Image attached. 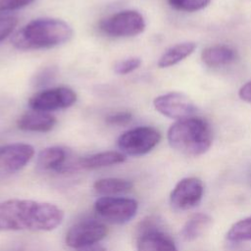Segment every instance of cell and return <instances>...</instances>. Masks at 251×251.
Here are the masks:
<instances>
[{"label":"cell","mask_w":251,"mask_h":251,"mask_svg":"<svg viewBox=\"0 0 251 251\" xmlns=\"http://www.w3.org/2000/svg\"><path fill=\"white\" fill-rule=\"evenodd\" d=\"M80 251H107V250L98 244H94V245L82 248V249H80Z\"/></svg>","instance_id":"83f0119b"},{"label":"cell","mask_w":251,"mask_h":251,"mask_svg":"<svg viewBox=\"0 0 251 251\" xmlns=\"http://www.w3.org/2000/svg\"><path fill=\"white\" fill-rule=\"evenodd\" d=\"M94 209L107 222L121 225L129 222L136 215L138 204L131 198L103 196L95 201Z\"/></svg>","instance_id":"8992f818"},{"label":"cell","mask_w":251,"mask_h":251,"mask_svg":"<svg viewBox=\"0 0 251 251\" xmlns=\"http://www.w3.org/2000/svg\"><path fill=\"white\" fill-rule=\"evenodd\" d=\"M76 101L75 92L66 86L46 89L30 97L28 104L34 111L49 112L71 107Z\"/></svg>","instance_id":"30bf717a"},{"label":"cell","mask_w":251,"mask_h":251,"mask_svg":"<svg viewBox=\"0 0 251 251\" xmlns=\"http://www.w3.org/2000/svg\"><path fill=\"white\" fill-rule=\"evenodd\" d=\"M125 161L126 156L124 153H120L117 151H104L80 158L78 160H75V162L66 163L60 173L74 172L79 170H95L121 164Z\"/></svg>","instance_id":"4fadbf2b"},{"label":"cell","mask_w":251,"mask_h":251,"mask_svg":"<svg viewBox=\"0 0 251 251\" xmlns=\"http://www.w3.org/2000/svg\"><path fill=\"white\" fill-rule=\"evenodd\" d=\"M34 149L26 143H12L0 148V176L22 170L33 157Z\"/></svg>","instance_id":"7c38bea8"},{"label":"cell","mask_w":251,"mask_h":251,"mask_svg":"<svg viewBox=\"0 0 251 251\" xmlns=\"http://www.w3.org/2000/svg\"><path fill=\"white\" fill-rule=\"evenodd\" d=\"M136 248L137 251H177L174 239L152 219L141 224Z\"/></svg>","instance_id":"ba28073f"},{"label":"cell","mask_w":251,"mask_h":251,"mask_svg":"<svg viewBox=\"0 0 251 251\" xmlns=\"http://www.w3.org/2000/svg\"><path fill=\"white\" fill-rule=\"evenodd\" d=\"M67 162V152L59 146L47 147L37 156V168L41 171L59 172Z\"/></svg>","instance_id":"2e32d148"},{"label":"cell","mask_w":251,"mask_h":251,"mask_svg":"<svg viewBox=\"0 0 251 251\" xmlns=\"http://www.w3.org/2000/svg\"><path fill=\"white\" fill-rule=\"evenodd\" d=\"M236 52L226 45H214L205 48L201 52L202 62L211 68L226 66L234 62Z\"/></svg>","instance_id":"9a60e30c"},{"label":"cell","mask_w":251,"mask_h":251,"mask_svg":"<svg viewBox=\"0 0 251 251\" xmlns=\"http://www.w3.org/2000/svg\"><path fill=\"white\" fill-rule=\"evenodd\" d=\"M73 36L72 27L64 21L52 18L36 19L18 30L11 41L20 50L52 48L69 41Z\"/></svg>","instance_id":"7a4b0ae2"},{"label":"cell","mask_w":251,"mask_h":251,"mask_svg":"<svg viewBox=\"0 0 251 251\" xmlns=\"http://www.w3.org/2000/svg\"><path fill=\"white\" fill-rule=\"evenodd\" d=\"M18 20L14 17L0 18V42L5 39L15 29Z\"/></svg>","instance_id":"cb8c5ba5"},{"label":"cell","mask_w":251,"mask_h":251,"mask_svg":"<svg viewBox=\"0 0 251 251\" xmlns=\"http://www.w3.org/2000/svg\"><path fill=\"white\" fill-rule=\"evenodd\" d=\"M196 49V43L186 41L177 43L167 49L158 60V67L161 69L169 68L176 65L177 63L190 56Z\"/></svg>","instance_id":"ac0fdd59"},{"label":"cell","mask_w":251,"mask_h":251,"mask_svg":"<svg viewBox=\"0 0 251 251\" xmlns=\"http://www.w3.org/2000/svg\"><path fill=\"white\" fill-rule=\"evenodd\" d=\"M36 0H0V13L22 9Z\"/></svg>","instance_id":"603a6c76"},{"label":"cell","mask_w":251,"mask_h":251,"mask_svg":"<svg viewBox=\"0 0 251 251\" xmlns=\"http://www.w3.org/2000/svg\"><path fill=\"white\" fill-rule=\"evenodd\" d=\"M64 212L54 204L25 199H10L0 203V231H48L56 228Z\"/></svg>","instance_id":"6da1fadb"},{"label":"cell","mask_w":251,"mask_h":251,"mask_svg":"<svg viewBox=\"0 0 251 251\" xmlns=\"http://www.w3.org/2000/svg\"><path fill=\"white\" fill-rule=\"evenodd\" d=\"M132 119V115L128 112H118L109 115L106 118V122L110 125L125 126L127 125Z\"/></svg>","instance_id":"484cf974"},{"label":"cell","mask_w":251,"mask_h":251,"mask_svg":"<svg viewBox=\"0 0 251 251\" xmlns=\"http://www.w3.org/2000/svg\"><path fill=\"white\" fill-rule=\"evenodd\" d=\"M99 29L112 37H129L140 34L145 29L143 16L134 10L116 13L99 23Z\"/></svg>","instance_id":"277c9868"},{"label":"cell","mask_w":251,"mask_h":251,"mask_svg":"<svg viewBox=\"0 0 251 251\" xmlns=\"http://www.w3.org/2000/svg\"><path fill=\"white\" fill-rule=\"evenodd\" d=\"M133 184L130 180L118 178V177H106L97 179L94 184V190L104 196H114L122 193H126L132 188Z\"/></svg>","instance_id":"d6986e66"},{"label":"cell","mask_w":251,"mask_h":251,"mask_svg":"<svg viewBox=\"0 0 251 251\" xmlns=\"http://www.w3.org/2000/svg\"><path fill=\"white\" fill-rule=\"evenodd\" d=\"M57 73V70L55 68H46L39 72L35 76L33 80V84L35 86H42L45 84H48L50 81L53 80Z\"/></svg>","instance_id":"d4e9b609"},{"label":"cell","mask_w":251,"mask_h":251,"mask_svg":"<svg viewBox=\"0 0 251 251\" xmlns=\"http://www.w3.org/2000/svg\"><path fill=\"white\" fill-rule=\"evenodd\" d=\"M167 137L172 148L188 156L206 153L213 142L209 123L195 116L175 122L170 126Z\"/></svg>","instance_id":"3957f363"},{"label":"cell","mask_w":251,"mask_h":251,"mask_svg":"<svg viewBox=\"0 0 251 251\" xmlns=\"http://www.w3.org/2000/svg\"><path fill=\"white\" fill-rule=\"evenodd\" d=\"M153 105L157 112L176 121L192 117L196 112V106L193 101L180 92H169L159 95L154 99Z\"/></svg>","instance_id":"8fae6325"},{"label":"cell","mask_w":251,"mask_h":251,"mask_svg":"<svg viewBox=\"0 0 251 251\" xmlns=\"http://www.w3.org/2000/svg\"><path fill=\"white\" fill-rule=\"evenodd\" d=\"M141 65V59L137 57L127 58L126 60L118 62L115 67L114 71L118 75H127L135 70H137Z\"/></svg>","instance_id":"7402d4cb"},{"label":"cell","mask_w":251,"mask_h":251,"mask_svg":"<svg viewBox=\"0 0 251 251\" xmlns=\"http://www.w3.org/2000/svg\"><path fill=\"white\" fill-rule=\"evenodd\" d=\"M204 194L201 179L189 176L180 179L170 194V203L176 211H186L199 204Z\"/></svg>","instance_id":"9c48e42d"},{"label":"cell","mask_w":251,"mask_h":251,"mask_svg":"<svg viewBox=\"0 0 251 251\" xmlns=\"http://www.w3.org/2000/svg\"><path fill=\"white\" fill-rule=\"evenodd\" d=\"M238 96L241 100L251 103V80H249L239 88Z\"/></svg>","instance_id":"4316f807"},{"label":"cell","mask_w":251,"mask_h":251,"mask_svg":"<svg viewBox=\"0 0 251 251\" xmlns=\"http://www.w3.org/2000/svg\"><path fill=\"white\" fill-rule=\"evenodd\" d=\"M160 131L152 126H138L124 132L118 139V146L124 154L141 156L150 152L161 140Z\"/></svg>","instance_id":"5b68a950"},{"label":"cell","mask_w":251,"mask_h":251,"mask_svg":"<svg viewBox=\"0 0 251 251\" xmlns=\"http://www.w3.org/2000/svg\"><path fill=\"white\" fill-rule=\"evenodd\" d=\"M212 218L205 213H196L192 215L183 225L180 235L185 241H193L203 235L210 227Z\"/></svg>","instance_id":"e0dca14e"},{"label":"cell","mask_w":251,"mask_h":251,"mask_svg":"<svg viewBox=\"0 0 251 251\" xmlns=\"http://www.w3.org/2000/svg\"><path fill=\"white\" fill-rule=\"evenodd\" d=\"M226 239L236 243L251 241V217L235 222L227 230Z\"/></svg>","instance_id":"ffe728a7"},{"label":"cell","mask_w":251,"mask_h":251,"mask_svg":"<svg viewBox=\"0 0 251 251\" xmlns=\"http://www.w3.org/2000/svg\"><path fill=\"white\" fill-rule=\"evenodd\" d=\"M108 233L107 226L95 219H86L75 223L66 234V244L72 248L82 249L96 244Z\"/></svg>","instance_id":"52a82bcc"},{"label":"cell","mask_w":251,"mask_h":251,"mask_svg":"<svg viewBox=\"0 0 251 251\" xmlns=\"http://www.w3.org/2000/svg\"><path fill=\"white\" fill-rule=\"evenodd\" d=\"M211 0H168L172 8L181 12H197L206 8Z\"/></svg>","instance_id":"44dd1931"},{"label":"cell","mask_w":251,"mask_h":251,"mask_svg":"<svg viewBox=\"0 0 251 251\" xmlns=\"http://www.w3.org/2000/svg\"><path fill=\"white\" fill-rule=\"evenodd\" d=\"M56 118L46 112L34 111L25 113L18 120V126L22 130L33 132L50 131L56 125Z\"/></svg>","instance_id":"5bb4252c"}]
</instances>
